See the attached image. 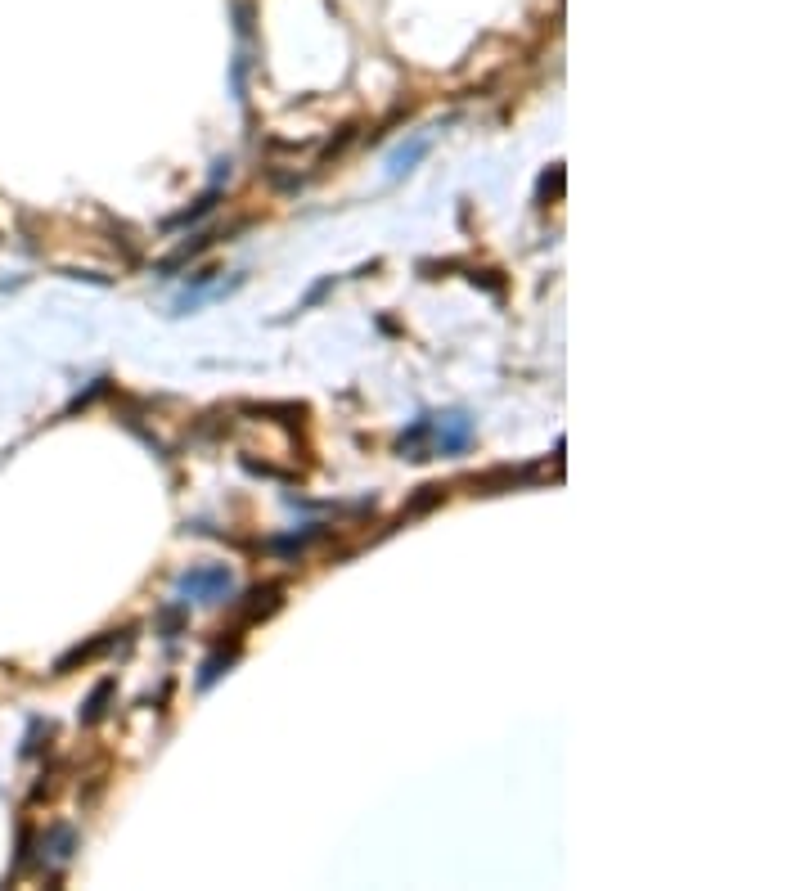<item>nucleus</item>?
<instances>
[{"label":"nucleus","mask_w":810,"mask_h":891,"mask_svg":"<svg viewBox=\"0 0 810 891\" xmlns=\"http://www.w3.org/2000/svg\"><path fill=\"white\" fill-rule=\"evenodd\" d=\"M495 275H500V270H473V284H486L491 293H500L504 279H495Z\"/></svg>","instance_id":"ddd939ff"},{"label":"nucleus","mask_w":810,"mask_h":891,"mask_svg":"<svg viewBox=\"0 0 810 891\" xmlns=\"http://www.w3.org/2000/svg\"><path fill=\"white\" fill-rule=\"evenodd\" d=\"M329 284H333V275H329V279H320V284H315V288H311V293H306V306H311V302H320V297H324V293H329Z\"/></svg>","instance_id":"4468645a"},{"label":"nucleus","mask_w":810,"mask_h":891,"mask_svg":"<svg viewBox=\"0 0 810 891\" xmlns=\"http://www.w3.org/2000/svg\"><path fill=\"white\" fill-rule=\"evenodd\" d=\"M230 666H234V648H216V653L207 657L203 666H198V689H212V684L221 680Z\"/></svg>","instance_id":"423d86ee"},{"label":"nucleus","mask_w":810,"mask_h":891,"mask_svg":"<svg viewBox=\"0 0 810 891\" xmlns=\"http://www.w3.org/2000/svg\"><path fill=\"white\" fill-rule=\"evenodd\" d=\"M72 846H77L72 828H50V855H54V860H68Z\"/></svg>","instance_id":"9b49d317"},{"label":"nucleus","mask_w":810,"mask_h":891,"mask_svg":"<svg viewBox=\"0 0 810 891\" xmlns=\"http://www.w3.org/2000/svg\"><path fill=\"white\" fill-rule=\"evenodd\" d=\"M279 603H284V585H257V590L248 594V603H243V626H252V621H266L270 612H279Z\"/></svg>","instance_id":"7ed1b4c3"},{"label":"nucleus","mask_w":810,"mask_h":891,"mask_svg":"<svg viewBox=\"0 0 810 891\" xmlns=\"http://www.w3.org/2000/svg\"><path fill=\"white\" fill-rule=\"evenodd\" d=\"M428 149H432V140H428V135H414L410 144H401V149H392V158H387V176H405V171H410L414 162H419Z\"/></svg>","instance_id":"39448f33"},{"label":"nucleus","mask_w":810,"mask_h":891,"mask_svg":"<svg viewBox=\"0 0 810 891\" xmlns=\"http://www.w3.org/2000/svg\"><path fill=\"white\" fill-rule=\"evenodd\" d=\"M428 437H432V455H464L473 446V419L459 410L428 414Z\"/></svg>","instance_id":"f03ea898"},{"label":"nucleus","mask_w":810,"mask_h":891,"mask_svg":"<svg viewBox=\"0 0 810 891\" xmlns=\"http://www.w3.org/2000/svg\"><path fill=\"white\" fill-rule=\"evenodd\" d=\"M216 203H221V189H207V194L198 198L194 207H185V212H180V216H171L167 225H189V221H198V216H207V212H212Z\"/></svg>","instance_id":"9d476101"},{"label":"nucleus","mask_w":810,"mask_h":891,"mask_svg":"<svg viewBox=\"0 0 810 891\" xmlns=\"http://www.w3.org/2000/svg\"><path fill=\"white\" fill-rule=\"evenodd\" d=\"M176 590H180L185 603L189 599L194 603H221V599L234 594V572H230V563H194L189 572H180Z\"/></svg>","instance_id":"f257e3e1"},{"label":"nucleus","mask_w":810,"mask_h":891,"mask_svg":"<svg viewBox=\"0 0 810 891\" xmlns=\"http://www.w3.org/2000/svg\"><path fill=\"white\" fill-rule=\"evenodd\" d=\"M117 644V635L108 630V635H99V639H90V644H77V648H68V653L54 662V675H68V671H77V666H86V662H95L99 653H108V648Z\"/></svg>","instance_id":"20e7f679"},{"label":"nucleus","mask_w":810,"mask_h":891,"mask_svg":"<svg viewBox=\"0 0 810 891\" xmlns=\"http://www.w3.org/2000/svg\"><path fill=\"white\" fill-rule=\"evenodd\" d=\"M113 689H117L113 680H99V684H95V693H90V698H86V707H81V725H95V720H104V711H108V698H113Z\"/></svg>","instance_id":"0eeeda50"},{"label":"nucleus","mask_w":810,"mask_h":891,"mask_svg":"<svg viewBox=\"0 0 810 891\" xmlns=\"http://www.w3.org/2000/svg\"><path fill=\"white\" fill-rule=\"evenodd\" d=\"M549 194H563V167H554L545 180H540V198H549Z\"/></svg>","instance_id":"f8f14e48"},{"label":"nucleus","mask_w":810,"mask_h":891,"mask_svg":"<svg viewBox=\"0 0 810 891\" xmlns=\"http://www.w3.org/2000/svg\"><path fill=\"white\" fill-rule=\"evenodd\" d=\"M212 243H216V234H203V239L185 243V248H180V252H171L167 261H158V270H162V275H171V270H180L189 257H198V252H203V248H212Z\"/></svg>","instance_id":"6e6552de"},{"label":"nucleus","mask_w":810,"mask_h":891,"mask_svg":"<svg viewBox=\"0 0 810 891\" xmlns=\"http://www.w3.org/2000/svg\"><path fill=\"white\" fill-rule=\"evenodd\" d=\"M441 500H446V486H419V495H414V500L405 504V518H414V513H428V509H437Z\"/></svg>","instance_id":"1a4fd4ad"}]
</instances>
